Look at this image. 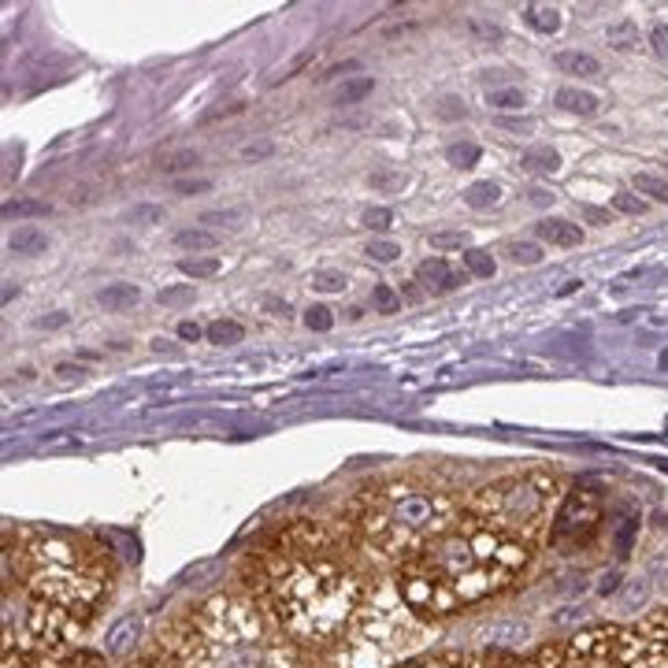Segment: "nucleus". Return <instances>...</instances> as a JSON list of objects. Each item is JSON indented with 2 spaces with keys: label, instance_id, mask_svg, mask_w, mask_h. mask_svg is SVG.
Returning <instances> with one entry per match:
<instances>
[{
  "label": "nucleus",
  "instance_id": "cd10ccee",
  "mask_svg": "<svg viewBox=\"0 0 668 668\" xmlns=\"http://www.w3.org/2000/svg\"><path fill=\"white\" fill-rule=\"evenodd\" d=\"M178 267H183V275H189V279H212L219 267H223V261L208 253V256H186Z\"/></svg>",
  "mask_w": 668,
  "mask_h": 668
},
{
  "label": "nucleus",
  "instance_id": "f3484780",
  "mask_svg": "<svg viewBox=\"0 0 668 668\" xmlns=\"http://www.w3.org/2000/svg\"><path fill=\"white\" fill-rule=\"evenodd\" d=\"M502 200V189L498 183H491V178H483V183H472L464 189V205L475 208V212H486V208H494Z\"/></svg>",
  "mask_w": 668,
  "mask_h": 668
},
{
  "label": "nucleus",
  "instance_id": "ddd939ff",
  "mask_svg": "<svg viewBox=\"0 0 668 668\" xmlns=\"http://www.w3.org/2000/svg\"><path fill=\"white\" fill-rule=\"evenodd\" d=\"M553 67H557L561 74H579V79H598L601 74V64L595 60L590 53H579V49H565L553 56Z\"/></svg>",
  "mask_w": 668,
  "mask_h": 668
},
{
  "label": "nucleus",
  "instance_id": "4468645a",
  "mask_svg": "<svg viewBox=\"0 0 668 668\" xmlns=\"http://www.w3.org/2000/svg\"><path fill=\"white\" fill-rule=\"evenodd\" d=\"M539 238L550 245H561V250H572V245L584 242V231H579L576 223H568V219H542Z\"/></svg>",
  "mask_w": 668,
  "mask_h": 668
},
{
  "label": "nucleus",
  "instance_id": "49530a36",
  "mask_svg": "<svg viewBox=\"0 0 668 668\" xmlns=\"http://www.w3.org/2000/svg\"><path fill=\"white\" fill-rule=\"evenodd\" d=\"M650 49L661 56V60H668V23H657L650 31Z\"/></svg>",
  "mask_w": 668,
  "mask_h": 668
},
{
  "label": "nucleus",
  "instance_id": "603ef678",
  "mask_svg": "<svg viewBox=\"0 0 668 668\" xmlns=\"http://www.w3.org/2000/svg\"><path fill=\"white\" fill-rule=\"evenodd\" d=\"M82 365H56V376L64 379V383H71V379H82Z\"/></svg>",
  "mask_w": 668,
  "mask_h": 668
},
{
  "label": "nucleus",
  "instance_id": "423d86ee",
  "mask_svg": "<svg viewBox=\"0 0 668 668\" xmlns=\"http://www.w3.org/2000/svg\"><path fill=\"white\" fill-rule=\"evenodd\" d=\"M435 643V624L424 613H416L394 579L379 584L360 601L357 617L346 627V650L342 668H394L401 661H413L419 650Z\"/></svg>",
  "mask_w": 668,
  "mask_h": 668
},
{
  "label": "nucleus",
  "instance_id": "39448f33",
  "mask_svg": "<svg viewBox=\"0 0 668 668\" xmlns=\"http://www.w3.org/2000/svg\"><path fill=\"white\" fill-rule=\"evenodd\" d=\"M457 523V498L438 486L398 480L365 494L357 531L379 561H408Z\"/></svg>",
  "mask_w": 668,
  "mask_h": 668
},
{
  "label": "nucleus",
  "instance_id": "9d476101",
  "mask_svg": "<svg viewBox=\"0 0 668 668\" xmlns=\"http://www.w3.org/2000/svg\"><path fill=\"white\" fill-rule=\"evenodd\" d=\"M553 104H557L561 112H568V116H598V108H601V101H598V93H590V90H576V85H565V90H557V97H553Z\"/></svg>",
  "mask_w": 668,
  "mask_h": 668
},
{
  "label": "nucleus",
  "instance_id": "864d4df0",
  "mask_svg": "<svg viewBox=\"0 0 668 668\" xmlns=\"http://www.w3.org/2000/svg\"><path fill=\"white\" fill-rule=\"evenodd\" d=\"M200 334H205V331H200L197 323H189V320H186V323H178V338H183V342H197Z\"/></svg>",
  "mask_w": 668,
  "mask_h": 668
},
{
  "label": "nucleus",
  "instance_id": "a18cd8bd",
  "mask_svg": "<svg viewBox=\"0 0 668 668\" xmlns=\"http://www.w3.org/2000/svg\"><path fill=\"white\" fill-rule=\"evenodd\" d=\"M438 116H442V119H464V116H468V108H464V101L442 97V101H438Z\"/></svg>",
  "mask_w": 668,
  "mask_h": 668
},
{
  "label": "nucleus",
  "instance_id": "7ed1b4c3",
  "mask_svg": "<svg viewBox=\"0 0 668 668\" xmlns=\"http://www.w3.org/2000/svg\"><path fill=\"white\" fill-rule=\"evenodd\" d=\"M15 572L31 598V643L37 654H64V646L85 632L108 590L104 557L71 534L23 528L15 542Z\"/></svg>",
  "mask_w": 668,
  "mask_h": 668
},
{
  "label": "nucleus",
  "instance_id": "1a4fd4ad",
  "mask_svg": "<svg viewBox=\"0 0 668 668\" xmlns=\"http://www.w3.org/2000/svg\"><path fill=\"white\" fill-rule=\"evenodd\" d=\"M468 272H453L442 256H427L424 264L416 267V283L424 286L427 293H453L457 286H464Z\"/></svg>",
  "mask_w": 668,
  "mask_h": 668
},
{
  "label": "nucleus",
  "instance_id": "7c9ffc66",
  "mask_svg": "<svg viewBox=\"0 0 668 668\" xmlns=\"http://www.w3.org/2000/svg\"><path fill=\"white\" fill-rule=\"evenodd\" d=\"M160 304H168V309H178V304H189L194 301V283H175V286H164V290L157 293Z\"/></svg>",
  "mask_w": 668,
  "mask_h": 668
},
{
  "label": "nucleus",
  "instance_id": "4d7b16f0",
  "mask_svg": "<svg viewBox=\"0 0 668 668\" xmlns=\"http://www.w3.org/2000/svg\"><path fill=\"white\" fill-rule=\"evenodd\" d=\"M584 216L590 219V223H598V227H606V223H609V212H601V208H590V205H587V208H584Z\"/></svg>",
  "mask_w": 668,
  "mask_h": 668
},
{
  "label": "nucleus",
  "instance_id": "393cba45",
  "mask_svg": "<svg viewBox=\"0 0 668 668\" xmlns=\"http://www.w3.org/2000/svg\"><path fill=\"white\" fill-rule=\"evenodd\" d=\"M632 186H635V194H646L650 200H657V205H668V178L643 171V175L632 178Z\"/></svg>",
  "mask_w": 668,
  "mask_h": 668
},
{
  "label": "nucleus",
  "instance_id": "a878e982",
  "mask_svg": "<svg viewBox=\"0 0 668 668\" xmlns=\"http://www.w3.org/2000/svg\"><path fill=\"white\" fill-rule=\"evenodd\" d=\"M371 90H376V82H371L368 74H360V79L342 82L338 93H334V101H338V104H360L365 97H371Z\"/></svg>",
  "mask_w": 668,
  "mask_h": 668
},
{
  "label": "nucleus",
  "instance_id": "9b49d317",
  "mask_svg": "<svg viewBox=\"0 0 668 668\" xmlns=\"http://www.w3.org/2000/svg\"><path fill=\"white\" fill-rule=\"evenodd\" d=\"M483 638H486V643H491V646H505V650H520V646H528L531 627L523 624V620H505V624L486 627Z\"/></svg>",
  "mask_w": 668,
  "mask_h": 668
},
{
  "label": "nucleus",
  "instance_id": "c03bdc74",
  "mask_svg": "<svg viewBox=\"0 0 668 668\" xmlns=\"http://www.w3.org/2000/svg\"><path fill=\"white\" fill-rule=\"evenodd\" d=\"M368 183L376 189H394L405 183V175H401V171H376V175H368Z\"/></svg>",
  "mask_w": 668,
  "mask_h": 668
},
{
  "label": "nucleus",
  "instance_id": "72a5a7b5",
  "mask_svg": "<svg viewBox=\"0 0 668 668\" xmlns=\"http://www.w3.org/2000/svg\"><path fill=\"white\" fill-rule=\"evenodd\" d=\"M4 216H8V219L49 216V205H45V200H12V205H4Z\"/></svg>",
  "mask_w": 668,
  "mask_h": 668
},
{
  "label": "nucleus",
  "instance_id": "37998d69",
  "mask_svg": "<svg viewBox=\"0 0 668 668\" xmlns=\"http://www.w3.org/2000/svg\"><path fill=\"white\" fill-rule=\"evenodd\" d=\"M635 528H638V520H635V517H624V523L617 528V553H627V550H632Z\"/></svg>",
  "mask_w": 668,
  "mask_h": 668
},
{
  "label": "nucleus",
  "instance_id": "f257e3e1",
  "mask_svg": "<svg viewBox=\"0 0 668 668\" xmlns=\"http://www.w3.org/2000/svg\"><path fill=\"white\" fill-rule=\"evenodd\" d=\"M334 550V539L316 523H293L256 565L253 587L261 609L290 638L331 643L365 601V579Z\"/></svg>",
  "mask_w": 668,
  "mask_h": 668
},
{
  "label": "nucleus",
  "instance_id": "052dcab7",
  "mask_svg": "<svg viewBox=\"0 0 668 668\" xmlns=\"http://www.w3.org/2000/svg\"><path fill=\"white\" fill-rule=\"evenodd\" d=\"M138 668H160V665H138Z\"/></svg>",
  "mask_w": 668,
  "mask_h": 668
},
{
  "label": "nucleus",
  "instance_id": "c9c22d12",
  "mask_svg": "<svg viewBox=\"0 0 668 668\" xmlns=\"http://www.w3.org/2000/svg\"><path fill=\"white\" fill-rule=\"evenodd\" d=\"M304 327H309V331H331L334 327V312L323 309V304H312V309L304 312Z\"/></svg>",
  "mask_w": 668,
  "mask_h": 668
},
{
  "label": "nucleus",
  "instance_id": "58836bf2",
  "mask_svg": "<svg viewBox=\"0 0 668 668\" xmlns=\"http://www.w3.org/2000/svg\"><path fill=\"white\" fill-rule=\"evenodd\" d=\"M509 253H512V261H517V264H539L542 261V250L534 242H512Z\"/></svg>",
  "mask_w": 668,
  "mask_h": 668
},
{
  "label": "nucleus",
  "instance_id": "5701e85b",
  "mask_svg": "<svg viewBox=\"0 0 668 668\" xmlns=\"http://www.w3.org/2000/svg\"><path fill=\"white\" fill-rule=\"evenodd\" d=\"M486 104L498 112H520L528 97H523L520 85H502V90H486Z\"/></svg>",
  "mask_w": 668,
  "mask_h": 668
},
{
  "label": "nucleus",
  "instance_id": "3c124183",
  "mask_svg": "<svg viewBox=\"0 0 668 668\" xmlns=\"http://www.w3.org/2000/svg\"><path fill=\"white\" fill-rule=\"evenodd\" d=\"M175 189L178 194H205V189H212V183H208V178H194V183H175Z\"/></svg>",
  "mask_w": 668,
  "mask_h": 668
},
{
  "label": "nucleus",
  "instance_id": "c756f323",
  "mask_svg": "<svg viewBox=\"0 0 668 668\" xmlns=\"http://www.w3.org/2000/svg\"><path fill=\"white\" fill-rule=\"evenodd\" d=\"M446 160H450L453 168H475L480 164V146H475V141H457V146L446 149Z\"/></svg>",
  "mask_w": 668,
  "mask_h": 668
},
{
  "label": "nucleus",
  "instance_id": "6e6552de",
  "mask_svg": "<svg viewBox=\"0 0 668 668\" xmlns=\"http://www.w3.org/2000/svg\"><path fill=\"white\" fill-rule=\"evenodd\" d=\"M601 520V498L595 491H572L557 509V520H553L550 539L565 542V539H584V534L595 531V523Z\"/></svg>",
  "mask_w": 668,
  "mask_h": 668
},
{
  "label": "nucleus",
  "instance_id": "4c0bfd02",
  "mask_svg": "<svg viewBox=\"0 0 668 668\" xmlns=\"http://www.w3.org/2000/svg\"><path fill=\"white\" fill-rule=\"evenodd\" d=\"M365 253L371 256V261L390 264V261H398V256H401V245H394V242H368Z\"/></svg>",
  "mask_w": 668,
  "mask_h": 668
},
{
  "label": "nucleus",
  "instance_id": "0eeeda50",
  "mask_svg": "<svg viewBox=\"0 0 668 668\" xmlns=\"http://www.w3.org/2000/svg\"><path fill=\"white\" fill-rule=\"evenodd\" d=\"M561 509V483L550 472H520L505 475L480 486L468 502V512H475L491 528H498L523 546H542L550 542L553 520Z\"/></svg>",
  "mask_w": 668,
  "mask_h": 668
},
{
  "label": "nucleus",
  "instance_id": "79ce46f5",
  "mask_svg": "<svg viewBox=\"0 0 668 668\" xmlns=\"http://www.w3.org/2000/svg\"><path fill=\"white\" fill-rule=\"evenodd\" d=\"M309 64H312V53H298L290 64H286V67H279V71H275V79H272V82H286V79H293V74H298L301 67H309Z\"/></svg>",
  "mask_w": 668,
  "mask_h": 668
},
{
  "label": "nucleus",
  "instance_id": "2eb2a0df",
  "mask_svg": "<svg viewBox=\"0 0 668 668\" xmlns=\"http://www.w3.org/2000/svg\"><path fill=\"white\" fill-rule=\"evenodd\" d=\"M8 668H101L93 657H82V654H37L31 661H12L8 657Z\"/></svg>",
  "mask_w": 668,
  "mask_h": 668
},
{
  "label": "nucleus",
  "instance_id": "412c9836",
  "mask_svg": "<svg viewBox=\"0 0 668 668\" xmlns=\"http://www.w3.org/2000/svg\"><path fill=\"white\" fill-rule=\"evenodd\" d=\"M175 245L178 250H189V253H212L219 245V238L212 231H200V227H186V231L175 234Z\"/></svg>",
  "mask_w": 668,
  "mask_h": 668
},
{
  "label": "nucleus",
  "instance_id": "c85d7f7f",
  "mask_svg": "<svg viewBox=\"0 0 668 668\" xmlns=\"http://www.w3.org/2000/svg\"><path fill=\"white\" fill-rule=\"evenodd\" d=\"M464 267H468V275H475V279H491V275L498 272V264H494V256L486 250H468Z\"/></svg>",
  "mask_w": 668,
  "mask_h": 668
},
{
  "label": "nucleus",
  "instance_id": "2f4dec72",
  "mask_svg": "<svg viewBox=\"0 0 668 668\" xmlns=\"http://www.w3.org/2000/svg\"><path fill=\"white\" fill-rule=\"evenodd\" d=\"M394 668H475V657H427V661H401Z\"/></svg>",
  "mask_w": 668,
  "mask_h": 668
},
{
  "label": "nucleus",
  "instance_id": "e433bc0d",
  "mask_svg": "<svg viewBox=\"0 0 668 668\" xmlns=\"http://www.w3.org/2000/svg\"><path fill=\"white\" fill-rule=\"evenodd\" d=\"M613 208L624 216H643L646 212V200L638 194H613Z\"/></svg>",
  "mask_w": 668,
  "mask_h": 668
},
{
  "label": "nucleus",
  "instance_id": "6ab92c4d",
  "mask_svg": "<svg viewBox=\"0 0 668 668\" xmlns=\"http://www.w3.org/2000/svg\"><path fill=\"white\" fill-rule=\"evenodd\" d=\"M520 164L534 171V175H553V171H561V157H557V149H550V146H539V149H528L520 157Z\"/></svg>",
  "mask_w": 668,
  "mask_h": 668
},
{
  "label": "nucleus",
  "instance_id": "4be33fe9",
  "mask_svg": "<svg viewBox=\"0 0 668 668\" xmlns=\"http://www.w3.org/2000/svg\"><path fill=\"white\" fill-rule=\"evenodd\" d=\"M646 598H650V584L646 579H627L624 590L617 595V609L620 613H635V609L646 606Z\"/></svg>",
  "mask_w": 668,
  "mask_h": 668
},
{
  "label": "nucleus",
  "instance_id": "f03ea898",
  "mask_svg": "<svg viewBox=\"0 0 668 668\" xmlns=\"http://www.w3.org/2000/svg\"><path fill=\"white\" fill-rule=\"evenodd\" d=\"M528 557L531 546L468 512L431 546L401 561L394 584L401 598L427 620L453 617L509 590L528 568Z\"/></svg>",
  "mask_w": 668,
  "mask_h": 668
},
{
  "label": "nucleus",
  "instance_id": "680f3d73",
  "mask_svg": "<svg viewBox=\"0 0 668 668\" xmlns=\"http://www.w3.org/2000/svg\"><path fill=\"white\" fill-rule=\"evenodd\" d=\"M665 171H668V168H665Z\"/></svg>",
  "mask_w": 668,
  "mask_h": 668
},
{
  "label": "nucleus",
  "instance_id": "a211bd4d",
  "mask_svg": "<svg viewBox=\"0 0 668 668\" xmlns=\"http://www.w3.org/2000/svg\"><path fill=\"white\" fill-rule=\"evenodd\" d=\"M523 19H528V26H531V31H539V34H557L561 31V12H557V8H550V4H528V8H523Z\"/></svg>",
  "mask_w": 668,
  "mask_h": 668
},
{
  "label": "nucleus",
  "instance_id": "aec40b11",
  "mask_svg": "<svg viewBox=\"0 0 668 668\" xmlns=\"http://www.w3.org/2000/svg\"><path fill=\"white\" fill-rule=\"evenodd\" d=\"M205 338L212 342V346H238V342L245 338V327L238 320H216L205 327Z\"/></svg>",
  "mask_w": 668,
  "mask_h": 668
},
{
  "label": "nucleus",
  "instance_id": "8fccbe9b",
  "mask_svg": "<svg viewBox=\"0 0 668 668\" xmlns=\"http://www.w3.org/2000/svg\"><path fill=\"white\" fill-rule=\"evenodd\" d=\"M272 157V141H261V146H245L242 149V160H264Z\"/></svg>",
  "mask_w": 668,
  "mask_h": 668
},
{
  "label": "nucleus",
  "instance_id": "de8ad7c7",
  "mask_svg": "<svg viewBox=\"0 0 668 668\" xmlns=\"http://www.w3.org/2000/svg\"><path fill=\"white\" fill-rule=\"evenodd\" d=\"M130 219H134V223H160V219H164V208H157V205H141V208H134Z\"/></svg>",
  "mask_w": 668,
  "mask_h": 668
},
{
  "label": "nucleus",
  "instance_id": "a19ab883",
  "mask_svg": "<svg viewBox=\"0 0 668 668\" xmlns=\"http://www.w3.org/2000/svg\"><path fill=\"white\" fill-rule=\"evenodd\" d=\"M468 242V238L461 234V231H438V234H431V250H461V245Z\"/></svg>",
  "mask_w": 668,
  "mask_h": 668
},
{
  "label": "nucleus",
  "instance_id": "5fc2aeb1",
  "mask_svg": "<svg viewBox=\"0 0 668 668\" xmlns=\"http://www.w3.org/2000/svg\"><path fill=\"white\" fill-rule=\"evenodd\" d=\"M231 219H238V212H208V216H200V223L219 227V223H231Z\"/></svg>",
  "mask_w": 668,
  "mask_h": 668
},
{
  "label": "nucleus",
  "instance_id": "20e7f679",
  "mask_svg": "<svg viewBox=\"0 0 668 668\" xmlns=\"http://www.w3.org/2000/svg\"><path fill=\"white\" fill-rule=\"evenodd\" d=\"M283 635L256 601L219 595L171 632L168 661L175 668H301Z\"/></svg>",
  "mask_w": 668,
  "mask_h": 668
},
{
  "label": "nucleus",
  "instance_id": "f704fd0d",
  "mask_svg": "<svg viewBox=\"0 0 668 668\" xmlns=\"http://www.w3.org/2000/svg\"><path fill=\"white\" fill-rule=\"evenodd\" d=\"M312 290H320V293H342L346 290V275L342 272H312Z\"/></svg>",
  "mask_w": 668,
  "mask_h": 668
},
{
  "label": "nucleus",
  "instance_id": "6e6d98bb",
  "mask_svg": "<svg viewBox=\"0 0 668 668\" xmlns=\"http://www.w3.org/2000/svg\"><path fill=\"white\" fill-rule=\"evenodd\" d=\"M572 620H584V609H565V613L553 617V624H572Z\"/></svg>",
  "mask_w": 668,
  "mask_h": 668
},
{
  "label": "nucleus",
  "instance_id": "f8f14e48",
  "mask_svg": "<svg viewBox=\"0 0 668 668\" xmlns=\"http://www.w3.org/2000/svg\"><path fill=\"white\" fill-rule=\"evenodd\" d=\"M138 301H141V290L134 283H108L97 293V304H101L104 312H127Z\"/></svg>",
  "mask_w": 668,
  "mask_h": 668
},
{
  "label": "nucleus",
  "instance_id": "473e14b6",
  "mask_svg": "<svg viewBox=\"0 0 668 668\" xmlns=\"http://www.w3.org/2000/svg\"><path fill=\"white\" fill-rule=\"evenodd\" d=\"M371 309L376 312H387V316H394V312H401V298L394 290H390L387 283H379L376 290H371Z\"/></svg>",
  "mask_w": 668,
  "mask_h": 668
},
{
  "label": "nucleus",
  "instance_id": "b1692460",
  "mask_svg": "<svg viewBox=\"0 0 668 668\" xmlns=\"http://www.w3.org/2000/svg\"><path fill=\"white\" fill-rule=\"evenodd\" d=\"M606 42L613 45L617 53L635 49V45H638V26L632 23V19H620V23H613V26L606 31Z\"/></svg>",
  "mask_w": 668,
  "mask_h": 668
},
{
  "label": "nucleus",
  "instance_id": "bf43d9fd",
  "mask_svg": "<svg viewBox=\"0 0 668 668\" xmlns=\"http://www.w3.org/2000/svg\"><path fill=\"white\" fill-rule=\"evenodd\" d=\"M60 323H67V316H49V320H42V327H60Z\"/></svg>",
  "mask_w": 668,
  "mask_h": 668
},
{
  "label": "nucleus",
  "instance_id": "13d9d810",
  "mask_svg": "<svg viewBox=\"0 0 668 668\" xmlns=\"http://www.w3.org/2000/svg\"><path fill=\"white\" fill-rule=\"evenodd\" d=\"M531 205H553V194H546V189H531Z\"/></svg>",
  "mask_w": 668,
  "mask_h": 668
},
{
  "label": "nucleus",
  "instance_id": "ea45409f",
  "mask_svg": "<svg viewBox=\"0 0 668 668\" xmlns=\"http://www.w3.org/2000/svg\"><path fill=\"white\" fill-rule=\"evenodd\" d=\"M365 227H371V231H390V227H394V212H390V208H368Z\"/></svg>",
  "mask_w": 668,
  "mask_h": 668
},
{
  "label": "nucleus",
  "instance_id": "bb28decb",
  "mask_svg": "<svg viewBox=\"0 0 668 668\" xmlns=\"http://www.w3.org/2000/svg\"><path fill=\"white\" fill-rule=\"evenodd\" d=\"M138 632H141V620L127 617L123 624L112 627V632H108V643H104V646H108V654H123V650H127V646L134 643L130 635H138Z\"/></svg>",
  "mask_w": 668,
  "mask_h": 668
},
{
  "label": "nucleus",
  "instance_id": "dca6fc26",
  "mask_svg": "<svg viewBox=\"0 0 668 668\" xmlns=\"http://www.w3.org/2000/svg\"><path fill=\"white\" fill-rule=\"evenodd\" d=\"M45 245H49V238L45 231H37V227H19V231L8 238V250L19 253V256H34V253H45Z\"/></svg>",
  "mask_w": 668,
  "mask_h": 668
},
{
  "label": "nucleus",
  "instance_id": "09e8293b",
  "mask_svg": "<svg viewBox=\"0 0 668 668\" xmlns=\"http://www.w3.org/2000/svg\"><path fill=\"white\" fill-rule=\"evenodd\" d=\"M197 164V152H178V157H171L168 164H164V171H171V175H178V171H189Z\"/></svg>",
  "mask_w": 668,
  "mask_h": 668
}]
</instances>
